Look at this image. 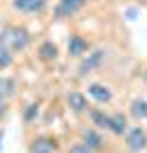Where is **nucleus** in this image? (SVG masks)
I'll use <instances>...</instances> for the list:
<instances>
[{"label": "nucleus", "mask_w": 147, "mask_h": 153, "mask_svg": "<svg viewBox=\"0 0 147 153\" xmlns=\"http://www.w3.org/2000/svg\"><path fill=\"white\" fill-rule=\"evenodd\" d=\"M2 42L7 44L9 51H24V48L29 46L31 37L22 26H9V29L4 31V35H2Z\"/></svg>", "instance_id": "1"}, {"label": "nucleus", "mask_w": 147, "mask_h": 153, "mask_svg": "<svg viewBox=\"0 0 147 153\" xmlns=\"http://www.w3.org/2000/svg\"><path fill=\"white\" fill-rule=\"evenodd\" d=\"M125 147H128L132 153H141L147 149V131L143 127H130L125 131Z\"/></svg>", "instance_id": "2"}, {"label": "nucleus", "mask_w": 147, "mask_h": 153, "mask_svg": "<svg viewBox=\"0 0 147 153\" xmlns=\"http://www.w3.org/2000/svg\"><path fill=\"white\" fill-rule=\"evenodd\" d=\"M103 59H106V51H103V48H97V51H92V53H90L88 57L79 64V74L83 76V74H88L90 70L99 68V66L103 64Z\"/></svg>", "instance_id": "3"}, {"label": "nucleus", "mask_w": 147, "mask_h": 153, "mask_svg": "<svg viewBox=\"0 0 147 153\" xmlns=\"http://www.w3.org/2000/svg\"><path fill=\"white\" fill-rule=\"evenodd\" d=\"M57 151V142L48 136H40L29 144V153H55Z\"/></svg>", "instance_id": "4"}, {"label": "nucleus", "mask_w": 147, "mask_h": 153, "mask_svg": "<svg viewBox=\"0 0 147 153\" xmlns=\"http://www.w3.org/2000/svg\"><path fill=\"white\" fill-rule=\"evenodd\" d=\"M88 94L92 96L97 103H110L112 101V90L108 85H103V83H90Z\"/></svg>", "instance_id": "5"}, {"label": "nucleus", "mask_w": 147, "mask_h": 153, "mask_svg": "<svg viewBox=\"0 0 147 153\" xmlns=\"http://www.w3.org/2000/svg\"><path fill=\"white\" fill-rule=\"evenodd\" d=\"M66 101H68V107H70L75 114H83V112H88V99H86V96H83L81 92H68Z\"/></svg>", "instance_id": "6"}, {"label": "nucleus", "mask_w": 147, "mask_h": 153, "mask_svg": "<svg viewBox=\"0 0 147 153\" xmlns=\"http://www.w3.org/2000/svg\"><path fill=\"white\" fill-rule=\"evenodd\" d=\"M83 4H86V0H59L55 13H57V16H73V13H77Z\"/></svg>", "instance_id": "7"}, {"label": "nucleus", "mask_w": 147, "mask_h": 153, "mask_svg": "<svg viewBox=\"0 0 147 153\" xmlns=\"http://www.w3.org/2000/svg\"><path fill=\"white\" fill-rule=\"evenodd\" d=\"M13 7L24 13H38L46 7V0H13Z\"/></svg>", "instance_id": "8"}, {"label": "nucleus", "mask_w": 147, "mask_h": 153, "mask_svg": "<svg viewBox=\"0 0 147 153\" xmlns=\"http://www.w3.org/2000/svg\"><path fill=\"white\" fill-rule=\"evenodd\" d=\"M81 138H83V147H86L88 151H92V149H101L103 147V138L97 134L94 129H83V134H81Z\"/></svg>", "instance_id": "9"}, {"label": "nucleus", "mask_w": 147, "mask_h": 153, "mask_svg": "<svg viewBox=\"0 0 147 153\" xmlns=\"http://www.w3.org/2000/svg\"><path fill=\"white\" fill-rule=\"evenodd\" d=\"M86 51H88V42L83 39L81 35H70V39H68V55L81 57Z\"/></svg>", "instance_id": "10"}, {"label": "nucleus", "mask_w": 147, "mask_h": 153, "mask_svg": "<svg viewBox=\"0 0 147 153\" xmlns=\"http://www.w3.org/2000/svg\"><path fill=\"white\" fill-rule=\"evenodd\" d=\"M128 129H130V127H128V118H125L121 112L110 116V134H114V136H123Z\"/></svg>", "instance_id": "11"}, {"label": "nucleus", "mask_w": 147, "mask_h": 153, "mask_svg": "<svg viewBox=\"0 0 147 153\" xmlns=\"http://www.w3.org/2000/svg\"><path fill=\"white\" fill-rule=\"evenodd\" d=\"M88 116H90V120H92V125L97 129L110 131V116L103 112V109H88Z\"/></svg>", "instance_id": "12"}, {"label": "nucleus", "mask_w": 147, "mask_h": 153, "mask_svg": "<svg viewBox=\"0 0 147 153\" xmlns=\"http://www.w3.org/2000/svg\"><path fill=\"white\" fill-rule=\"evenodd\" d=\"M130 112H132V116H134L136 120H147V101H145V99H136V101H132Z\"/></svg>", "instance_id": "13"}, {"label": "nucleus", "mask_w": 147, "mask_h": 153, "mask_svg": "<svg viewBox=\"0 0 147 153\" xmlns=\"http://www.w3.org/2000/svg\"><path fill=\"white\" fill-rule=\"evenodd\" d=\"M40 57L44 61H51L57 57V46L53 44V42H44V44L40 46Z\"/></svg>", "instance_id": "14"}, {"label": "nucleus", "mask_w": 147, "mask_h": 153, "mask_svg": "<svg viewBox=\"0 0 147 153\" xmlns=\"http://www.w3.org/2000/svg\"><path fill=\"white\" fill-rule=\"evenodd\" d=\"M13 92H16V81L9 79V76H0V99L11 96Z\"/></svg>", "instance_id": "15"}, {"label": "nucleus", "mask_w": 147, "mask_h": 153, "mask_svg": "<svg viewBox=\"0 0 147 153\" xmlns=\"http://www.w3.org/2000/svg\"><path fill=\"white\" fill-rule=\"evenodd\" d=\"M13 61V57H11V51L7 48V44L4 42H0V68H7Z\"/></svg>", "instance_id": "16"}, {"label": "nucleus", "mask_w": 147, "mask_h": 153, "mask_svg": "<svg viewBox=\"0 0 147 153\" xmlns=\"http://www.w3.org/2000/svg\"><path fill=\"white\" fill-rule=\"evenodd\" d=\"M38 112H40V105H38V103H33V105H29V107L24 109V123H31L33 118L38 116Z\"/></svg>", "instance_id": "17"}, {"label": "nucleus", "mask_w": 147, "mask_h": 153, "mask_svg": "<svg viewBox=\"0 0 147 153\" xmlns=\"http://www.w3.org/2000/svg\"><path fill=\"white\" fill-rule=\"evenodd\" d=\"M70 153H90L83 144H75V147H70Z\"/></svg>", "instance_id": "18"}, {"label": "nucleus", "mask_w": 147, "mask_h": 153, "mask_svg": "<svg viewBox=\"0 0 147 153\" xmlns=\"http://www.w3.org/2000/svg\"><path fill=\"white\" fill-rule=\"evenodd\" d=\"M4 109V99H0V112Z\"/></svg>", "instance_id": "19"}, {"label": "nucleus", "mask_w": 147, "mask_h": 153, "mask_svg": "<svg viewBox=\"0 0 147 153\" xmlns=\"http://www.w3.org/2000/svg\"><path fill=\"white\" fill-rule=\"evenodd\" d=\"M2 136H4V134H2V129H0V142H2Z\"/></svg>", "instance_id": "20"}, {"label": "nucleus", "mask_w": 147, "mask_h": 153, "mask_svg": "<svg viewBox=\"0 0 147 153\" xmlns=\"http://www.w3.org/2000/svg\"><path fill=\"white\" fill-rule=\"evenodd\" d=\"M0 42H2V35H0Z\"/></svg>", "instance_id": "21"}]
</instances>
